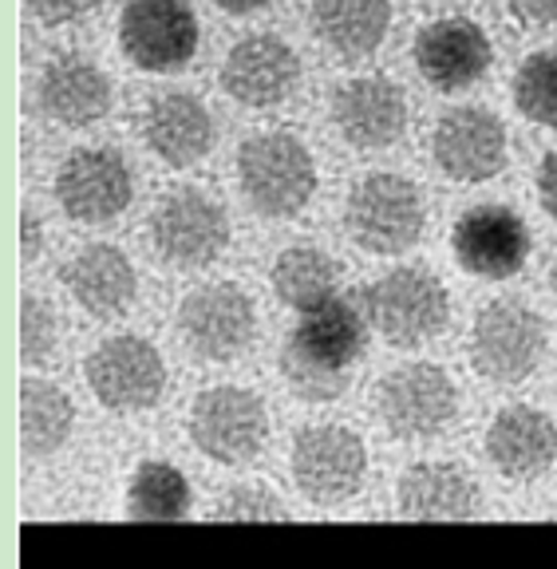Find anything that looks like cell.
<instances>
[{
    "label": "cell",
    "instance_id": "1f68e13d",
    "mask_svg": "<svg viewBox=\"0 0 557 569\" xmlns=\"http://www.w3.org/2000/svg\"><path fill=\"white\" fill-rule=\"evenodd\" d=\"M510 12L530 28H557V0H506Z\"/></svg>",
    "mask_w": 557,
    "mask_h": 569
},
{
    "label": "cell",
    "instance_id": "484cf974",
    "mask_svg": "<svg viewBox=\"0 0 557 569\" xmlns=\"http://www.w3.org/2000/svg\"><path fill=\"white\" fill-rule=\"evenodd\" d=\"M76 427V408L68 391L48 380L20 383V443L28 459H48L68 443Z\"/></svg>",
    "mask_w": 557,
    "mask_h": 569
},
{
    "label": "cell",
    "instance_id": "d4e9b609",
    "mask_svg": "<svg viewBox=\"0 0 557 569\" xmlns=\"http://www.w3.org/2000/svg\"><path fill=\"white\" fill-rule=\"evenodd\" d=\"M340 277H345V269H340V261L328 258L325 249L292 246L273 261L269 281H273V293L281 297L289 309L309 312V309H317V305L340 297Z\"/></svg>",
    "mask_w": 557,
    "mask_h": 569
},
{
    "label": "cell",
    "instance_id": "5bb4252c",
    "mask_svg": "<svg viewBox=\"0 0 557 569\" xmlns=\"http://www.w3.org/2000/svg\"><path fill=\"white\" fill-rule=\"evenodd\" d=\"M451 249H455V261L470 277L506 281V277L523 273L526 258H530V226L510 206H498V202L475 206V210H467L455 222Z\"/></svg>",
    "mask_w": 557,
    "mask_h": 569
},
{
    "label": "cell",
    "instance_id": "7a4b0ae2",
    "mask_svg": "<svg viewBox=\"0 0 557 569\" xmlns=\"http://www.w3.org/2000/svg\"><path fill=\"white\" fill-rule=\"evenodd\" d=\"M360 309L388 345L419 348L447 329L451 297L431 269L399 266L360 289Z\"/></svg>",
    "mask_w": 557,
    "mask_h": 569
},
{
    "label": "cell",
    "instance_id": "2e32d148",
    "mask_svg": "<svg viewBox=\"0 0 557 569\" xmlns=\"http://www.w3.org/2000/svg\"><path fill=\"white\" fill-rule=\"evenodd\" d=\"M431 154L455 182H487L506 167V127L487 107H455L435 123Z\"/></svg>",
    "mask_w": 557,
    "mask_h": 569
},
{
    "label": "cell",
    "instance_id": "7c38bea8",
    "mask_svg": "<svg viewBox=\"0 0 557 569\" xmlns=\"http://www.w3.org/2000/svg\"><path fill=\"white\" fill-rule=\"evenodd\" d=\"M119 44L139 71H182L198 52V17L186 0H131L119 17Z\"/></svg>",
    "mask_w": 557,
    "mask_h": 569
},
{
    "label": "cell",
    "instance_id": "d6a6232c",
    "mask_svg": "<svg viewBox=\"0 0 557 569\" xmlns=\"http://www.w3.org/2000/svg\"><path fill=\"white\" fill-rule=\"evenodd\" d=\"M538 202L557 222V151H549L538 167Z\"/></svg>",
    "mask_w": 557,
    "mask_h": 569
},
{
    "label": "cell",
    "instance_id": "f546056e",
    "mask_svg": "<svg viewBox=\"0 0 557 569\" xmlns=\"http://www.w3.org/2000/svg\"><path fill=\"white\" fill-rule=\"evenodd\" d=\"M213 518H218V522H289V510H285L281 498L269 495V490L238 487L221 498Z\"/></svg>",
    "mask_w": 557,
    "mask_h": 569
},
{
    "label": "cell",
    "instance_id": "9a60e30c",
    "mask_svg": "<svg viewBox=\"0 0 557 569\" xmlns=\"http://www.w3.org/2000/svg\"><path fill=\"white\" fill-rule=\"evenodd\" d=\"M416 68L435 91H467L475 88L495 63L490 36L467 17H442L419 28L416 36Z\"/></svg>",
    "mask_w": 557,
    "mask_h": 569
},
{
    "label": "cell",
    "instance_id": "6da1fadb",
    "mask_svg": "<svg viewBox=\"0 0 557 569\" xmlns=\"http://www.w3.org/2000/svg\"><path fill=\"white\" fill-rule=\"evenodd\" d=\"M368 348V317L356 305L332 301L301 312L281 348V376L305 403H332L345 396L348 376Z\"/></svg>",
    "mask_w": 557,
    "mask_h": 569
},
{
    "label": "cell",
    "instance_id": "d6986e66",
    "mask_svg": "<svg viewBox=\"0 0 557 569\" xmlns=\"http://www.w3.org/2000/svg\"><path fill=\"white\" fill-rule=\"evenodd\" d=\"M487 459L510 482L541 479L557 459V423L530 403L498 411L487 427Z\"/></svg>",
    "mask_w": 557,
    "mask_h": 569
},
{
    "label": "cell",
    "instance_id": "f1b7e54d",
    "mask_svg": "<svg viewBox=\"0 0 557 569\" xmlns=\"http://www.w3.org/2000/svg\"><path fill=\"white\" fill-rule=\"evenodd\" d=\"M56 312L48 301L28 293L20 301V356H24V365H44L52 360L56 352Z\"/></svg>",
    "mask_w": 557,
    "mask_h": 569
},
{
    "label": "cell",
    "instance_id": "d590c367",
    "mask_svg": "<svg viewBox=\"0 0 557 569\" xmlns=\"http://www.w3.org/2000/svg\"><path fill=\"white\" fill-rule=\"evenodd\" d=\"M549 284H554V301H557V266L549 269Z\"/></svg>",
    "mask_w": 557,
    "mask_h": 569
},
{
    "label": "cell",
    "instance_id": "7402d4cb",
    "mask_svg": "<svg viewBox=\"0 0 557 569\" xmlns=\"http://www.w3.org/2000/svg\"><path fill=\"white\" fill-rule=\"evenodd\" d=\"M40 111L60 127H91L111 111V80L88 56H56L40 71Z\"/></svg>",
    "mask_w": 557,
    "mask_h": 569
},
{
    "label": "cell",
    "instance_id": "836d02e7",
    "mask_svg": "<svg viewBox=\"0 0 557 569\" xmlns=\"http://www.w3.org/2000/svg\"><path fill=\"white\" fill-rule=\"evenodd\" d=\"M44 253V226L36 222V213H24L20 218V258L36 261Z\"/></svg>",
    "mask_w": 557,
    "mask_h": 569
},
{
    "label": "cell",
    "instance_id": "e575fe53",
    "mask_svg": "<svg viewBox=\"0 0 557 569\" xmlns=\"http://www.w3.org/2000/svg\"><path fill=\"white\" fill-rule=\"evenodd\" d=\"M221 12H230V17H249V12H261L269 9L273 0H213Z\"/></svg>",
    "mask_w": 557,
    "mask_h": 569
},
{
    "label": "cell",
    "instance_id": "52a82bcc",
    "mask_svg": "<svg viewBox=\"0 0 557 569\" xmlns=\"http://www.w3.org/2000/svg\"><path fill=\"white\" fill-rule=\"evenodd\" d=\"M380 423L404 443L439 439L459 416V388L439 365H404L376 388Z\"/></svg>",
    "mask_w": 557,
    "mask_h": 569
},
{
    "label": "cell",
    "instance_id": "3957f363",
    "mask_svg": "<svg viewBox=\"0 0 557 569\" xmlns=\"http://www.w3.org/2000/svg\"><path fill=\"white\" fill-rule=\"evenodd\" d=\"M238 182L246 202L266 218H297L317 190V162L289 131H261L241 142Z\"/></svg>",
    "mask_w": 557,
    "mask_h": 569
},
{
    "label": "cell",
    "instance_id": "4fadbf2b",
    "mask_svg": "<svg viewBox=\"0 0 557 569\" xmlns=\"http://www.w3.org/2000/svg\"><path fill=\"white\" fill-rule=\"evenodd\" d=\"M135 178L119 151L103 147H83L63 159L56 174V202L80 226H107L131 206Z\"/></svg>",
    "mask_w": 557,
    "mask_h": 569
},
{
    "label": "cell",
    "instance_id": "44dd1931",
    "mask_svg": "<svg viewBox=\"0 0 557 569\" xmlns=\"http://www.w3.org/2000/svg\"><path fill=\"white\" fill-rule=\"evenodd\" d=\"M60 281L71 301L96 320L123 317L135 305V293H139V277H135L131 258L116 246L80 249V253L60 269Z\"/></svg>",
    "mask_w": 557,
    "mask_h": 569
},
{
    "label": "cell",
    "instance_id": "ac0fdd59",
    "mask_svg": "<svg viewBox=\"0 0 557 569\" xmlns=\"http://www.w3.org/2000/svg\"><path fill=\"white\" fill-rule=\"evenodd\" d=\"M332 127L356 151H384L404 134L407 99L384 76H360L332 91Z\"/></svg>",
    "mask_w": 557,
    "mask_h": 569
},
{
    "label": "cell",
    "instance_id": "e0dca14e",
    "mask_svg": "<svg viewBox=\"0 0 557 569\" xmlns=\"http://www.w3.org/2000/svg\"><path fill=\"white\" fill-rule=\"evenodd\" d=\"M301 83V60L273 32H253L226 52L221 88L241 107H277Z\"/></svg>",
    "mask_w": 557,
    "mask_h": 569
},
{
    "label": "cell",
    "instance_id": "5b68a950",
    "mask_svg": "<svg viewBox=\"0 0 557 569\" xmlns=\"http://www.w3.org/2000/svg\"><path fill=\"white\" fill-rule=\"evenodd\" d=\"M190 439L206 459L221 467H241L261 455L269 439V411L261 396L233 383L206 388L190 403Z\"/></svg>",
    "mask_w": 557,
    "mask_h": 569
},
{
    "label": "cell",
    "instance_id": "4316f807",
    "mask_svg": "<svg viewBox=\"0 0 557 569\" xmlns=\"http://www.w3.org/2000/svg\"><path fill=\"white\" fill-rule=\"evenodd\" d=\"M190 510V482L178 467L162 459L139 462L127 487V515L139 522H175Z\"/></svg>",
    "mask_w": 557,
    "mask_h": 569
},
{
    "label": "cell",
    "instance_id": "9c48e42d",
    "mask_svg": "<svg viewBox=\"0 0 557 569\" xmlns=\"http://www.w3.org/2000/svg\"><path fill=\"white\" fill-rule=\"evenodd\" d=\"M292 482L309 502L317 507H337L348 502L356 490L364 487L368 475V451H364L360 436L340 423H317L305 427L301 436L292 439Z\"/></svg>",
    "mask_w": 557,
    "mask_h": 569
},
{
    "label": "cell",
    "instance_id": "ffe728a7",
    "mask_svg": "<svg viewBox=\"0 0 557 569\" xmlns=\"http://www.w3.org/2000/svg\"><path fill=\"white\" fill-rule=\"evenodd\" d=\"M142 142L159 154L167 167L186 170L206 159L213 147V116L190 91H162L147 103L139 119Z\"/></svg>",
    "mask_w": 557,
    "mask_h": 569
},
{
    "label": "cell",
    "instance_id": "cb8c5ba5",
    "mask_svg": "<svg viewBox=\"0 0 557 569\" xmlns=\"http://www.w3.org/2000/svg\"><path fill=\"white\" fill-rule=\"evenodd\" d=\"M391 0H312V32L345 60L371 56L388 40Z\"/></svg>",
    "mask_w": 557,
    "mask_h": 569
},
{
    "label": "cell",
    "instance_id": "4dcf8cb0",
    "mask_svg": "<svg viewBox=\"0 0 557 569\" xmlns=\"http://www.w3.org/2000/svg\"><path fill=\"white\" fill-rule=\"evenodd\" d=\"M24 4L40 24L60 28V24H76V20H83L91 9H96L99 0H24Z\"/></svg>",
    "mask_w": 557,
    "mask_h": 569
},
{
    "label": "cell",
    "instance_id": "83f0119b",
    "mask_svg": "<svg viewBox=\"0 0 557 569\" xmlns=\"http://www.w3.org/2000/svg\"><path fill=\"white\" fill-rule=\"evenodd\" d=\"M514 107L530 123L557 127V52H534L514 71Z\"/></svg>",
    "mask_w": 557,
    "mask_h": 569
},
{
    "label": "cell",
    "instance_id": "30bf717a",
    "mask_svg": "<svg viewBox=\"0 0 557 569\" xmlns=\"http://www.w3.org/2000/svg\"><path fill=\"white\" fill-rule=\"evenodd\" d=\"M151 241L167 266L175 269H202L218 261L230 246V218L202 190L186 187L159 202L151 218Z\"/></svg>",
    "mask_w": 557,
    "mask_h": 569
},
{
    "label": "cell",
    "instance_id": "ba28073f",
    "mask_svg": "<svg viewBox=\"0 0 557 569\" xmlns=\"http://www.w3.org/2000/svg\"><path fill=\"white\" fill-rule=\"evenodd\" d=\"M178 337L190 348V356L210 365H230L253 345L257 309L246 289L230 281L202 284L178 305Z\"/></svg>",
    "mask_w": 557,
    "mask_h": 569
},
{
    "label": "cell",
    "instance_id": "8992f818",
    "mask_svg": "<svg viewBox=\"0 0 557 569\" xmlns=\"http://www.w3.org/2000/svg\"><path fill=\"white\" fill-rule=\"evenodd\" d=\"M546 356V320L523 301H490L470 329V365L483 380L523 383Z\"/></svg>",
    "mask_w": 557,
    "mask_h": 569
},
{
    "label": "cell",
    "instance_id": "8fae6325",
    "mask_svg": "<svg viewBox=\"0 0 557 569\" xmlns=\"http://www.w3.org/2000/svg\"><path fill=\"white\" fill-rule=\"evenodd\" d=\"M88 388L107 411L135 416L162 400L167 368L151 340L142 337H111L88 356Z\"/></svg>",
    "mask_w": 557,
    "mask_h": 569
},
{
    "label": "cell",
    "instance_id": "603a6c76",
    "mask_svg": "<svg viewBox=\"0 0 557 569\" xmlns=\"http://www.w3.org/2000/svg\"><path fill=\"white\" fill-rule=\"evenodd\" d=\"M399 515L416 522H467L478 515L483 498L459 462H416L407 467L396 490Z\"/></svg>",
    "mask_w": 557,
    "mask_h": 569
},
{
    "label": "cell",
    "instance_id": "277c9868",
    "mask_svg": "<svg viewBox=\"0 0 557 569\" xmlns=\"http://www.w3.org/2000/svg\"><path fill=\"white\" fill-rule=\"evenodd\" d=\"M345 222L356 246L376 253V258H391V253H404L424 238L427 206L411 178L380 170V174L360 178L352 187Z\"/></svg>",
    "mask_w": 557,
    "mask_h": 569
}]
</instances>
